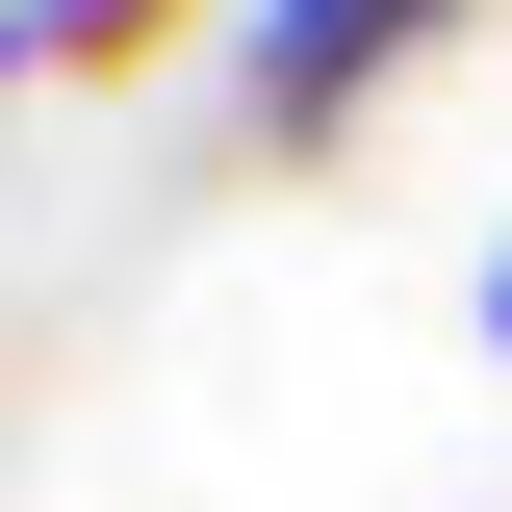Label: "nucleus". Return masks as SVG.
Listing matches in <instances>:
<instances>
[{
  "mask_svg": "<svg viewBox=\"0 0 512 512\" xmlns=\"http://www.w3.org/2000/svg\"><path fill=\"white\" fill-rule=\"evenodd\" d=\"M461 308H487V359H512V231H487V282H461Z\"/></svg>",
  "mask_w": 512,
  "mask_h": 512,
  "instance_id": "nucleus-3",
  "label": "nucleus"
},
{
  "mask_svg": "<svg viewBox=\"0 0 512 512\" xmlns=\"http://www.w3.org/2000/svg\"><path fill=\"white\" fill-rule=\"evenodd\" d=\"M0 26H26V77H128L154 26H180V0H0Z\"/></svg>",
  "mask_w": 512,
  "mask_h": 512,
  "instance_id": "nucleus-2",
  "label": "nucleus"
},
{
  "mask_svg": "<svg viewBox=\"0 0 512 512\" xmlns=\"http://www.w3.org/2000/svg\"><path fill=\"white\" fill-rule=\"evenodd\" d=\"M436 26H461V0H231V128H256V154H333Z\"/></svg>",
  "mask_w": 512,
  "mask_h": 512,
  "instance_id": "nucleus-1",
  "label": "nucleus"
}]
</instances>
